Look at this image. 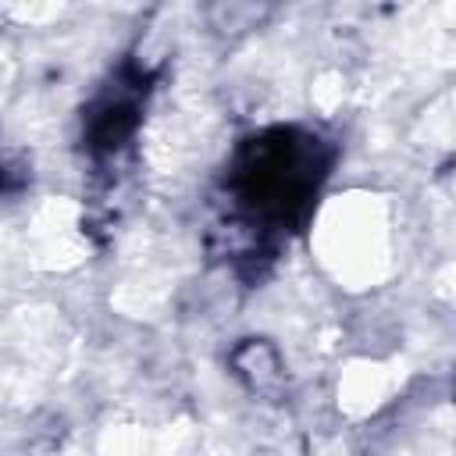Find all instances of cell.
<instances>
[{
    "label": "cell",
    "mask_w": 456,
    "mask_h": 456,
    "mask_svg": "<svg viewBox=\"0 0 456 456\" xmlns=\"http://www.w3.org/2000/svg\"><path fill=\"white\" fill-rule=\"evenodd\" d=\"M314 242L335 281L370 289L392 267V214L385 200L370 192L335 196L317 217Z\"/></svg>",
    "instance_id": "1"
},
{
    "label": "cell",
    "mask_w": 456,
    "mask_h": 456,
    "mask_svg": "<svg viewBox=\"0 0 456 456\" xmlns=\"http://www.w3.org/2000/svg\"><path fill=\"white\" fill-rule=\"evenodd\" d=\"M203 4H207V21L214 32L242 36L264 18L271 0H203Z\"/></svg>",
    "instance_id": "3"
},
{
    "label": "cell",
    "mask_w": 456,
    "mask_h": 456,
    "mask_svg": "<svg viewBox=\"0 0 456 456\" xmlns=\"http://www.w3.org/2000/svg\"><path fill=\"white\" fill-rule=\"evenodd\" d=\"M385 395H388V370L378 363L353 367L338 381V403H346L349 413H367L378 403H385Z\"/></svg>",
    "instance_id": "2"
}]
</instances>
